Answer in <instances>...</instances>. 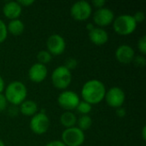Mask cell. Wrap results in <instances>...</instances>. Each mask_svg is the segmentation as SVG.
I'll list each match as a JSON object with an SVG mask.
<instances>
[{
    "mask_svg": "<svg viewBox=\"0 0 146 146\" xmlns=\"http://www.w3.org/2000/svg\"><path fill=\"white\" fill-rule=\"evenodd\" d=\"M106 87L104 84L99 80H87L81 88V97L83 101L89 104L95 105L101 103L105 97Z\"/></svg>",
    "mask_w": 146,
    "mask_h": 146,
    "instance_id": "6da1fadb",
    "label": "cell"
},
{
    "mask_svg": "<svg viewBox=\"0 0 146 146\" xmlns=\"http://www.w3.org/2000/svg\"><path fill=\"white\" fill-rule=\"evenodd\" d=\"M4 97L8 103L13 106H19L23 103L27 96L26 86L19 80L10 82L4 89Z\"/></svg>",
    "mask_w": 146,
    "mask_h": 146,
    "instance_id": "7a4b0ae2",
    "label": "cell"
},
{
    "mask_svg": "<svg viewBox=\"0 0 146 146\" xmlns=\"http://www.w3.org/2000/svg\"><path fill=\"white\" fill-rule=\"evenodd\" d=\"M137 22L131 15H121L113 21L115 32L121 36L132 34L137 28Z\"/></svg>",
    "mask_w": 146,
    "mask_h": 146,
    "instance_id": "3957f363",
    "label": "cell"
},
{
    "mask_svg": "<svg viewBox=\"0 0 146 146\" xmlns=\"http://www.w3.org/2000/svg\"><path fill=\"white\" fill-rule=\"evenodd\" d=\"M51 81L53 86L58 90L67 89L72 82V74L63 65L56 68L51 74Z\"/></svg>",
    "mask_w": 146,
    "mask_h": 146,
    "instance_id": "277c9868",
    "label": "cell"
},
{
    "mask_svg": "<svg viewBox=\"0 0 146 146\" xmlns=\"http://www.w3.org/2000/svg\"><path fill=\"white\" fill-rule=\"evenodd\" d=\"M85 133L77 127L66 128L62 133V142L66 146H81L85 142Z\"/></svg>",
    "mask_w": 146,
    "mask_h": 146,
    "instance_id": "5b68a950",
    "label": "cell"
},
{
    "mask_svg": "<svg viewBox=\"0 0 146 146\" xmlns=\"http://www.w3.org/2000/svg\"><path fill=\"white\" fill-rule=\"evenodd\" d=\"M50 125V121L48 115L45 114L44 110H42L41 112H38L32 116L29 127L33 133L42 135L49 130Z\"/></svg>",
    "mask_w": 146,
    "mask_h": 146,
    "instance_id": "8992f818",
    "label": "cell"
},
{
    "mask_svg": "<svg viewBox=\"0 0 146 146\" xmlns=\"http://www.w3.org/2000/svg\"><path fill=\"white\" fill-rule=\"evenodd\" d=\"M92 13V5L86 1H78L74 3L70 9V15L72 18L77 21H86L91 17Z\"/></svg>",
    "mask_w": 146,
    "mask_h": 146,
    "instance_id": "52a82bcc",
    "label": "cell"
},
{
    "mask_svg": "<svg viewBox=\"0 0 146 146\" xmlns=\"http://www.w3.org/2000/svg\"><path fill=\"white\" fill-rule=\"evenodd\" d=\"M80 102V99L79 95L76 92L68 90H65L61 92L57 98L59 106L66 111H72L76 110Z\"/></svg>",
    "mask_w": 146,
    "mask_h": 146,
    "instance_id": "ba28073f",
    "label": "cell"
},
{
    "mask_svg": "<svg viewBox=\"0 0 146 146\" xmlns=\"http://www.w3.org/2000/svg\"><path fill=\"white\" fill-rule=\"evenodd\" d=\"M104 99L110 107L118 109L122 107L124 104L126 100V94L121 88L118 86H113L106 91Z\"/></svg>",
    "mask_w": 146,
    "mask_h": 146,
    "instance_id": "9c48e42d",
    "label": "cell"
},
{
    "mask_svg": "<svg viewBox=\"0 0 146 146\" xmlns=\"http://www.w3.org/2000/svg\"><path fill=\"white\" fill-rule=\"evenodd\" d=\"M46 47L51 56H60L66 49V41L60 34L54 33L47 38Z\"/></svg>",
    "mask_w": 146,
    "mask_h": 146,
    "instance_id": "30bf717a",
    "label": "cell"
},
{
    "mask_svg": "<svg viewBox=\"0 0 146 146\" xmlns=\"http://www.w3.org/2000/svg\"><path fill=\"white\" fill-rule=\"evenodd\" d=\"M115 20L114 12L109 8H101L98 9L97 11L93 15L94 23L98 26V27H104L113 23Z\"/></svg>",
    "mask_w": 146,
    "mask_h": 146,
    "instance_id": "8fae6325",
    "label": "cell"
},
{
    "mask_svg": "<svg viewBox=\"0 0 146 146\" xmlns=\"http://www.w3.org/2000/svg\"><path fill=\"white\" fill-rule=\"evenodd\" d=\"M115 56L120 63L129 64L133 61L135 57V51L130 45L121 44L117 47Z\"/></svg>",
    "mask_w": 146,
    "mask_h": 146,
    "instance_id": "7c38bea8",
    "label": "cell"
},
{
    "mask_svg": "<svg viewBox=\"0 0 146 146\" xmlns=\"http://www.w3.org/2000/svg\"><path fill=\"white\" fill-rule=\"evenodd\" d=\"M48 75V70L45 65L36 62L31 66L28 70V78L34 83L43 82Z\"/></svg>",
    "mask_w": 146,
    "mask_h": 146,
    "instance_id": "4fadbf2b",
    "label": "cell"
},
{
    "mask_svg": "<svg viewBox=\"0 0 146 146\" xmlns=\"http://www.w3.org/2000/svg\"><path fill=\"white\" fill-rule=\"evenodd\" d=\"M22 12V7L16 1H9L4 3L3 7V14L9 20L19 19Z\"/></svg>",
    "mask_w": 146,
    "mask_h": 146,
    "instance_id": "5bb4252c",
    "label": "cell"
},
{
    "mask_svg": "<svg viewBox=\"0 0 146 146\" xmlns=\"http://www.w3.org/2000/svg\"><path fill=\"white\" fill-rule=\"evenodd\" d=\"M88 36L90 41L96 45H103L109 40V34L107 31L102 27H95L92 31L89 32Z\"/></svg>",
    "mask_w": 146,
    "mask_h": 146,
    "instance_id": "9a60e30c",
    "label": "cell"
},
{
    "mask_svg": "<svg viewBox=\"0 0 146 146\" xmlns=\"http://www.w3.org/2000/svg\"><path fill=\"white\" fill-rule=\"evenodd\" d=\"M19 106V112L25 116H33L38 113V105L33 100H25Z\"/></svg>",
    "mask_w": 146,
    "mask_h": 146,
    "instance_id": "2e32d148",
    "label": "cell"
},
{
    "mask_svg": "<svg viewBox=\"0 0 146 146\" xmlns=\"http://www.w3.org/2000/svg\"><path fill=\"white\" fill-rule=\"evenodd\" d=\"M7 26V31L8 33H9L10 34L14 36H20L25 29V25L22 21L20 19H15L9 21Z\"/></svg>",
    "mask_w": 146,
    "mask_h": 146,
    "instance_id": "e0dca14e",
    "label": "cell"
},
{
    "mask_svg": "<svg viewBox=\"0 0 146 146\" xmlns=\"http://www.w3.org/2000/svg\"><path fill=\"white\" fill-rule=\"evenodd\" d=\"M60 122L65 128L73 127L77 123V117L72 111H65L61 115Z\"/></svg>",
    "mask_w": 146,
    "mask_h": 146,
    "instance_id": "ac0fdd59",
    "label": "cell"
},
{
    "mask_svg": "<svg viewBox=\"0 0 146 146\" xmlns=\"http://www.w3.org/2000/svg\"><path fill=\"white\" fill-rule=\"evenodd\" d=\"M78 125V128H80L81 131L85 132L86 130H88L92 125V120L91 118L90 115H81L79 119H77V123Z\"/></svg>",
    "mask_w": 146,
    "mask_h": 146,
    "instance_id": "d6986e66",
    "label": "cell"
},
{
    "mask_svg": "<svg viewBox=\"0 0 146 146\" xmlns=\"http://www.w3.org/2000/svg\"><path fill=\"white\" fill-rule=\"evenodd\" d=\"M52 59V56L51 54L47 51V50H40L38 54H37V60L38 61V63L41 64H47L49 63Z\"/></svg>",
    "mask_w": 146,
    "mask_h": 146,
    "instance_id": "ffe728a7",
    "label": "cell"
},
{
    "mask_svg": "<svg viewBox=\"0 0 146 146\" xmlns=\"http://www.w3.org/2000/svg\"><path fill=\"white\" fill-rule=\"evenodd\" d=\"M92 106L91 104H89L88 103L85 101H80L76 108V110L81 115H86L92 111Z\"/></svg>",
    "mask_w": 146,
    "mask_h": 146,
    "instance_id": "44dd1931",
    "label": "cell"
},
{
    "mask_svg": "<svg viewBox=\"0 0 146 146\" xmlns=\"http://www.w3.org/2000/svg\"><path fill=\"white\" fill-rule=\"evenodd\" d=\"M8 36V31H7V26L3 21L2 19H0V44L3 43Z\"/></svg>",
    "mask_w": 146,
    "mask_h": 146,
    "instance_id": "7402d4cb",
    "label": "cell"
},
{
    "mask_svg": "<svg viewBox=\"0 0 146 146\" xmlns=\"http://www.w3.org/2000/svg\"><path fill=\"white\" fill-rule=\"evenodd\" d=\"M77 65H78V61L75 58H68L63 66L66 68H68L69 71H71V70L76 68Z\"/></svg>",
    "mask_w": 146,
    "mask_h": 146,
    "instance_id": "603a6c76",
    "label": "cell"
},
{
    "mask_svg": "<svg viewBox=\"0 0 146 146\" xmlns=\"http://www.w3.org/2000/svg\"><path fill=\"white\" fill-rule=\"evenodd\" d=\"M138 49L142 53V55L146 54V36H142L138 41Z\"/></svg>",
    "mask_w": 146,
    "mask_h": 146,
    "instance_id": "cb8c5ba5",
    "label": "cell"
},
{
    "mask_svg": "<svg viewBox=\"0 0 146 146\" xmlns=\"http://www.w3.org/2000/svg\"><path fill=\"white\" fill-rule=\"evenodd\" d=\"M133 62H134V64L137 67H139V68L145 67L146 64V60L144 56H135Z\"/></svg>",
    "mask_w": 146,
    "mask_h": 146,
    "instance_id": "d4e9b609",
    "label": "cell"
},
{
    "mask_svg": "<svg viewBox=\"0 0 146 146\" xmlns=\"http://www.w3.org/2000/svg\"><path fill=\"white\" fill-rule=\"evenodd\" d=\"M133 16L135 21L137 22V24L143 22L145 21V13L143 11H137L134 14V15H133Z\"/></svg>",
    "mask_w": 146,
    "mask_h": 146,
    "instance_id": "484cf974",
    "label": "cell"
},
{
    "mask_svg": "<svg viewBox=\"0 0 146 146\" xmlns=\"http://www.w3.org/2000/svg\"><path fill=\"white\" fill-rule=\"evenodd\" d=\"M8 102L3 93H0V112L4 111L7 109Z\"/></svg>",
    "mask_w": 146,
    "mask_h": 146,
    "instance_id": "4316f807",
    "label": "cell"
},
{
    "mask_svg": "<svg viewBox=\"0 0 146 146\" xmlns=\"http://www.w3.org/2000/svg\"><path fill=\"white\" fill-rule=\"evenodd\" d=\"M19 109L17 108V106H13L11 105V107L8 110V114L9 116L11 117H15L17 116V115L19 114Z\"/></svg>",
    "mask_w": 146,
    "mask_h": 146,
    "instance_id": "83f0119b",
    "label": "cell"
},
{
    "mask_svg": "<svg viewBox=\"0 0 146 146\" xmlns=\"http://www.w3.org/2000/svg\"><path fill=\"white\" fill-rule=\"evenodd\" d=\"M17 2L21 7H29V6H31V5H33L34 3L33 0H20V1H17Z\"/></svg>",
    "mask_w": 146,
    "mask_h": 146,
    "instance_id": "f1b7e54d",
    "label": "cell"
},
{
    "mask_svg": "<svg viewBox=\"0 0 146 146\" xmlns=\"http://www.w3.org/2000/svg\"><path fill=\"white\" fill-rule=\"evenodd\" d=\"M106 2L104 1V0H95L92 2V4L94 5V7L98 8V9H101V8H104V6L105 5Z\"/></svg>",
    "mask_w": 146,
    "mask_h": 146,
    "instance_id": "f546056e",
    "label": "cell"
},
{
    "mask_svg": "<svg viewBox=\"0 0 146 146\" xmlns=\"http://www.w3.org/2000/svg\"><path fill=\"white\" fill-rule=\"evenodd\" d=\"M115 113H116V115H117L118 117H120V118H123V117L126 115V114H127L126 110H125L124 108H122V107L116 109Z\"/></svg>",
    "mask_w": 146,
    "mask_h": 146,
    "instance_id": "4dcf8cb0",
    "label": "cell"
},
{
    "mask_svg": "<svg viewBox=\"0 0 146 146\" xmlns=\"http://www.w3.org/2000/svg\"><path fill=\"white\" fill-rule=\"evenodd\" d=\"M45 146H66L61 140H53L46 144Z\"/></svg>",
    "mask_w": 146,
    "mask_h": 146,
    "instance_id": "1f68e13d",
    "label": "cell"
},
{
    "mask_svg": "<svg viewBox=\"0 0 146 146\" xmlns=\"http://www.w3.org/2000/svg\"><path fill=\"white\" fill-rule=\"evenodd\" d=\"M5 89V85H4V80L3 77L0 75V93H3V92Z\"/></svg>",
    "mask_w": 146,
    "mask_h": 146,
    "instance_id": "d6a6232c",
    "label": "cell"
},
{
    "mask_svg": "<svg viewBox=\"0 0 146 146\" xmlns=\"http://www.w3.org/2000/svg\"><path fill=\"white\" fill-rule=\"evenodd\" d=\"M141 134H142V139H143V140H145L146 139V127L145 126V127H143Z\"/></svg>",
    "mask_w": 146,
    "mask_h": 146,
    "instance_id": "836d02e7",
    "label": "cell"
},
{
    "mask_svg": "<svg viewBox=\"0 0 146 146\" xmlns=\"http://www.w3.org/2000/svg\"><path fill=\"white\" fill-rule=\"evenodd\" d=\"M94 27H94V25H93L92 23H91V22H90V23H88V24L86 25V28H87V30H88L89 32H90V31H92Z\"/></svg>",
    "mask_w": 146,
    "mask_h": 146,
    "instance_id": "e575fe53",
    "label": "cell"
},
{
    "mask_svg": "<svg viewBox=\"0 0 146 146\" xmlns=\"http://www.w3.org/2000/svg\"><path fill=\"white\" fill-rule=\"evenodd\" d=\"M0 146H5L4 143H3V140H1V139H0Z\"/></svg>",
    "mask_w": 146,
    "mask_h": 146,
    "instance_id": "d590c367",
    "label": "cell"
}]
</instances>
